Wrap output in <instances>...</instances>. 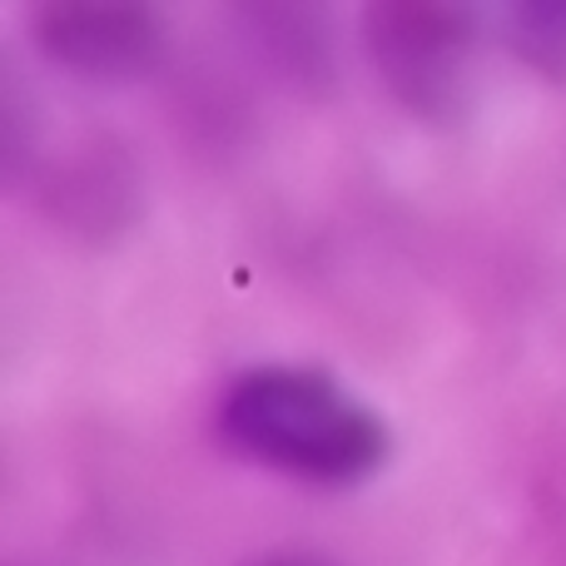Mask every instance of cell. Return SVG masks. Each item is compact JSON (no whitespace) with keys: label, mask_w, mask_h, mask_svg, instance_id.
<instances>
[{"label":"cell","mask_w":566,"mask_h":566,"mask_svg":"<svg viewBox=\"0 0 566 566\" xmlns=\"http://www.w3.org/2000/svg\"><path fill=\"white\" fill-rule=\"evenodd\" d=\"M229 448L313 488H358L382 472L392 432L373 402L308 363H259L224 388Z\"/></svg>","instance_id":"obj_1"},{"label":"cell","mask_w":566,"mask_h":566,"mask_svg":"<svg viewBox=\"0 0 566 566\" xmlns=\"http://www.w3.org/2000/svg\"><path fill=\"white\" fill-rule=\"evenodd\" d=\"M363 40L388 95L418 119L458 125L472 109V45H478L472 10L428 6V0L368 6Z\"/></svg>","instance_id":"obj_2"},{"label":"cell","mask_w":566,"mask_h":566,"mask_svg":"<svg viewBox=\"0 0 566 566\" xmlns=\"http://www.w3.org/2000/svg\"><path fill=\"white\" fill-rule=\"evenodd\" d=\"M165 20L129 0H60L35 10V45L60 70L99 85L135 80L155 65Z\"/></svg>","instance_id":"obj_3"},{"label":"cell","mask_w":566,"mask_h":566,"mask_svg":"<svg viewBox=\"0 0 566 566\" xmlns=\"http://www.w3.org/2000/svg\"><path fill=\"white\" fill-rule=\"evenodd\" d=\"M507 45L532 70L566 80V6H512L507 10Z\"/></svg>","instance_id":"obj_4"},{"label":"cell","mask_w":566,"mask_h":566,"mask_svg":"<svg viewBox=\"0 0 566 566\" xmlns=\"http://www.w3.org/2000/svg\"><path fill=\"white\" fill-rule=\"evenodd\" d=\"M254 566H333V562H318V557H264Z\"/></svg>","instance_id":"obj_5"}]
</instances>
